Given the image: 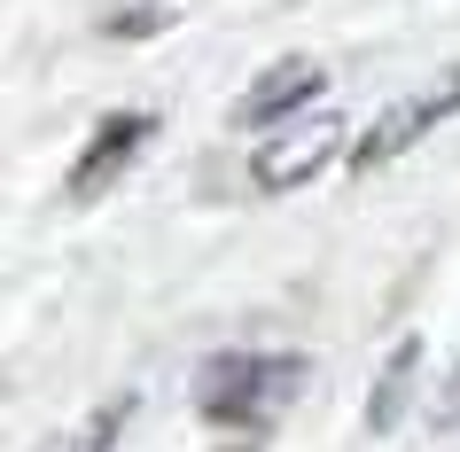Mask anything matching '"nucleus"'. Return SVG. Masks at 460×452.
<instances>
[{"label": "nucleus", "mask_w": 460, "mask_h": 452, "mask_svg": "<svg viewBox=\"0 0 460 452\" xmlns=\"http://www.w3.org/2000/svg\"><path fill=\"white\" fill-rule=\"evenodd\" d=\"M336 156H343V118H281V125H266V141L250 148V180L266 195H289L305 180H320Z\"/></svg>", "instance_id": "2"}, {"label": "nucleus", "mask_w": 460, "mask_h": 452, "mask_svg": "<svg viewBox=\"0 0 460 452\" xmlns=\"http://www.w3.org/2000/svg\"><path fill=\"white\" fill-rule=\"evenodd\" d=\"M445 118H460V63H453V71H437L429 86H421V94L390 102L383 118H375V125L359 133V141H351V164H359V172L398 164V156H406L413 141H429V133H437Z\"/></svg>", "instance_id": "3"}, {"label": "nucleus", "mask_w": 460, "mask_h": 452, "mask_svg": "<svg viewBox=\"0 0 460 452\" xmlns=\"http://www.w3.org/2000/svg\"><path fill=\"white\" fill-rule=\"evenodd\" d=\"M125 413H133V405H102V413H94V421H86V429H78V437H63V445H55V452H118V429H125Z\"/></svg>", "instance_id": "7"}, {"label": "nucleus", "mask_w": 460, "mask_h": 452, "mask_svg": "<svg viewBox=\"0 0 460 452\" xmlns=\"http://www.w3.org/2000/svg\"><path fill=\"white\" fill-rule=\"evenodd\" d=\"M413 382H421V335H406V343L383 359V375H375V398H367V437H390V429L406 421Z\"/></svg>", "instance_id": "6"}, {"label": "nucleus", "mask_w": 460, "mask_h": 452, "mask_svg": "<svg viewBox=\"0 0 460 452\" xmlns=\"http://www.w3.org/2000/svg\"><path fill=\"white\" fill-rule=\"evenodd\" d=\"M313 382L305 351H211L195 367V413L218 429H266L281 421Z\"/></svg>", "instance_id": "1"}, {"label": "nucleus", "mask_w": 460, "mask_h": 452, "mask_svg": "<svg viewBox=\"0 0 460 452\" xmlns=\"http://www.w3.org/2000/svg\"><path fill=\"white\" fill-rule=\"evenodd\" d=\"M164 24H172L164 8H125V16H110V31H118V40H156Z\"/></svg>", "instance_id": "8"}, {"label": "nucleus", "mask_w": 460, "mask_h": 452, "mask_svg": "<svg viewBox=\"0 0 460 452\" xmlns=\"http://www.w3.org/2000/svg\"><path fill=\"white\" fill-rule=\"evenodd\" d=\"M320 86H328V78H320V63L289 55V63H273V71L258 78V86H250L243 102H234V118H243V125H281L289 110H305V102H313Z\"/></svg>", "instance_id": "5"}, {"label": "nucleus", "mask_w": 460, "mask_h": 452, "mask_svg": "<svg viewBox=\"0 0 460 452\" xmlns=\"http://www.w3.org/2000/svg\"><path fill=\"white\" fill-rule=\"evenodd\" d=\"M429 429H460V359H453V375H445V390L429 398Z\"/></svg>", "instance_id": "9"}, {"label": "nucleus", "mask_w": 460, "mask_h": 452, "mask_svg": "<svg viewBox=\"0 0 460 452\" xmlns=\"http://www.w3.org/2000/svg\"><path fill=\"white\" fill-rule=\"evenodd\" d=\"M148 133H156V118H148V110H118V118H102L94 141H86V156L71 164V203H102V188H110V180H125V164L141 156Z\"/></svg>", "instance_id": "4"}]
</instances>
